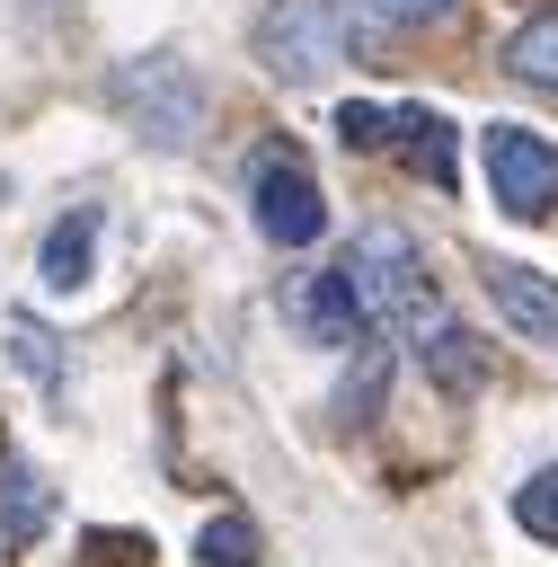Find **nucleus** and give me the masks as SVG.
<instances>
[{
  "label": "nucleus",
  "instance_id": "obj_1",
  "mask_svg": "<svg viewBox=\"0 0 558 567\" xmlns=\"http://www.w3.org/2000/svg\"><path fill=\"white\" fill-rule=\"evenodd\" d=\"M106 106L151 142V151H195L204 133V80L177 62V53H133L106 71Z\"/></svg>",
  "mask_w": 558,
  "mask_h": 567
},
{
  "label": "nucleus",
  "instance_id": "obj_2",
  "mask_svg": "<svg viewBox=\"0 0 558 567\" xmlns=\"http://www.w3.org/2000/svg\"><path fill=\"white\" fill-rule=\"evenodd\" d=\"M345 284H354V301H363L372 328H407L425 301H443L434 275H425V257H416V239H407L399 221H363V230H354V248H345Z\"/></svg>",
  "mask_w": 558,
  "mask_h": 567
},
{
  "label": "nucleus",
  "instance_id": "obj_3",
  "mask_svg": "<svg viewBox=\"0 0 558 567\" xmlns=\"http://www.w3.org/2000/svg\"><path fill=\"white\" fill-rule=\"evenodd\" d=\"M257 62L283 80V89H310L345 62V9L337 0H266L257 18Z\"/></svg>",
  "mask_w": 558,
  "mask_h": 567
},
{
  "label": "nucleus",
  "instance_id": "obj_4",
  "mask_svg": "<svg viewBox=\"0 0 558 567\" xmlns=\"http://www.w3.org/2000/svg\"><path fill=\"white\" fill-rule=\"evenodd\" d=\"M248 213H257V230L275 248H310L328 230V195H319V177H310V159L292 142H266L248 159Z\"/></svg>",
  "mask_w": 558,
  "mask_h": 567
},
{
  "label": "nucleus",
  "instance_id": "obj_5",
  "mask_svg": "<svg viewBox=\"0 0 558 567\" xmlns=\"http://www.w3.org/2000/svg\"><path fill=\"white\" fill-rule=\"evenodd\" d=\"M478 159H487L496 213H514V221H549V213H558V142H540V133H523V124H487Z\"/></svg>",
  "mask_w": 558,
  "mask_h": 567
},
{
  "label": "nucleus",
  "instance_id": "obj_6",
  "mask_svg": "<svg viewBox=\"0 0 558 567\" xmlns=\"http://www.w3.org/2000/svg\"><path fill=\"white\" fill-rule=\"evenodd\" d=\"M399 337L416 346V363H425V381H434V390L469 399V390L487 381V337H469V328H461V319H452L443 301H425V310H416V319H407Z\"/></svg>",
  "mask_w": 558,
  "mask_h": 567
},
{
  "label": "nucleus",
  "instance_id": "obj_7",
  "mask_svg": "<svg viewBox=\"0 0 558 567\" xmlns=\"http://www.w3.org/2000/svg\"><path fill=\"white\" fill-rule=\"evenodd\" d=\"M283 310H292V328L310 337V346H354L372 319H363V301H354V284H345V266H310L292 292H283Z\"/></svg>",
  "mask_w": 558,
  "mask_h": 567
},
{
  "label": "nucleus",
  "instance_id": "obj_8",
  "mask_svg": "<svg viewBox=\"0 0 558 567\" xmlns=\"http://www.w3.org/2000/svg\"><path fill=\"white\" fill-rule=\"evenodd\" d=\"M487 301H496V319H505L514 337L558 346V284H549V275H531V266L496 257V266H487Z\"/></svg>",
  "mask_w": 558,
  "mask_h": 567
},
{
  "label": "nucleus",
  "instance_id": "obj_9",
  "mask_svg": "<svg viewBox=\"0 0 558 567\" xmlns=\"http://www.w3.org/2000/svg\"><path fill=\"white\" fill-rule=\"evenodd\" d=\"M390 151H399V159H407L425 186H443V195L461 186V151H452V124H443L434 106H399V115H390Z\"/></svg>",
  "mask_w": 558,
  "mask_h": 567
},
{
  "label": "nucleus",
  "instance_id": "obj_10",
  "mask_svg": "<svg viewBox=\"0 0 558 567\" xmlns=\"http://www.w3.org/2000/svg\"><path fill=\"white\" fill-rule=\"evenodd\" d=\"M44 523H53V487H44V470L18 461V452H0V549L44 540Z\"/></svg>",
  "mask_w": 558,
  "mask_h": 567
},
{
  "label": "nucleus",
  "instance_id": "obj_11",
  "mask_svg": "<svg viewBox=\"0 0 558 567\" xmlns=\"http://www.w3.org/2000/svg\"><path fill=\"white\" fill-rule=\"evenodd\" d=\"M89 257H97V204H80V213H62L53 230H44V292H80L89 284Z\"/></svg>",
  "mask_w": 558,
  "mask_h": 567
},
{
  "label": "nucleus",
  "instance_id": "obj_12",
  "mask_svg": "<svg viewBox=\"0 0 558 567\" xmlns=\"http://www.w3.org/2000/svg\"><path fill=\"white\" fill-rule=\"evenodd\" d=\"M505 71L531 80V89H558V9H531V18L505 35Z\"/></svg>",
  "mask_w": 558,
  "mask_h": 567
},
{
  "label": "nucleus",
  "instance_id": "obj_13",
  "mask_svg": "<svg viewBox=\"0 0 558 567\" xmlns=\"http://www.w3.org/2000/svg\"><path fill=\"white\" fill-rule=\"evenodd\" d=\"M9 354H18V372H27L35 390H62V346H53V328H44V319H27V310H18V319H9Z\"/></svg>",
  "mask_w": 558,
  "mask_h": 567
},
{
  "label": "nucleus",
  "instance_id": "obj_14",
  "mask_svg": "<svg viewBox=\"0 0 558 567\" xmlns=\"http://www.w3.org/2000/svg\"><path fill=\"white\" fill-rule=\"evenodd\" d=\"M195 558H204V567H257V558H266V540H257V523H248V514H213V523H204V540H195Z\"/></svg>",
  "mask_w": 558,
  "mask_h": 567
},
{
  "label": "nucleus",
  "instance_id": "obj_15",
  "mask_svg": "<svg viewBox=\"0 0 558 567\" xmlns=\"http://www.w3.org/2000/svg\"><path fill=\"white\" fill-rule=\"evenodd\" d=\"M514 523H523L531 540H549V549H558V461H549V470H531V478L514 487Z\"/></svg>",
  "mask_w": 558,
  "mask_h": 567
},
{
  "label": "nucleus",
  "instance_id": "obj_16",
  "mask_svg": "<svg viewBox=\"0 0 558 567\" xmlns=\"http://www.w3.org/2000/svg\"><path fill=\"white\" fill-rule=\"evenodd\" d=\"M354 18H372V27H434V18H452V0H354Z\"/></svg>",
  "mask_w": 558,
  "mask_h": 567
},
{
  "label": "nucleus",
  "instance_id": "obj_17",
  "mask_svg": "<svg viewBox=\"0 0 558 567\" xmlns=\"http://www.w3.org/2000/svg\"><path fill=\"white\" fill-rule=\"evenodd\" d=\"M337 142H345V151H381V142H390V115L354 97V106H337Z\"/></svg>",
  "mask_w": 558,
  "mask_h": 567
},
{
  "label": "nucleus",
  "instance_id": "obj_18",
  "mask_svg": "<svg viewBox=\"0 0 558 567\" xmlns=\"http://www.w3.org/2000/svg\"><path fill=\"white\" fill-rule=\"evenodd\" d=\"M0 558H9V549H0Z\"/></svg>",
  "mask_w": 558,
  "mask_h": 567
}]
</instances>
